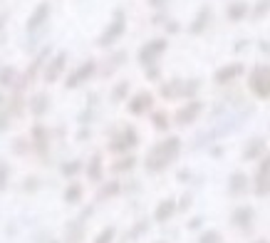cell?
Masks as SVG:
<instances>
[{
  "instance_id": "6da1fadb",
  "label": "cell",
  "mask_w": 270,
  "mask_h": 243,
  "mask_svg": "<svg viewBox=\"0 0 270 243\" xmlns=\"http://www.w3.org/2000/svg\"><path fill=\"white\" fill-rule=\"evenodd\" d=\"M253 112H255V107H245V109H240L238 114H226L223 119L216 124V127H211V129H206L204 134H198V137H196V144H193V147H204L206 142L211 144L213 139L228 137V134H231V132H236V129H238L240 124L248 119V117H250Z\"/></svg>"
},
{
  "instance_id": "7a4b0ae2",
  "label": "cell",
  "mask_w": 270,
  "mask_h": 243,
  "mask_svg": "<svg viewBox=\"0 0 270 243\" xmlns=\"http://www.w3.org/2000/svg\"><path fill=\"white\" fill-rule=\"evenodd\" d=\"M179 149H181L179 137H169L166 142L156 144V147L149 152V156H147V169H149V171H161V169H166L171 161H176Z\"/></svg>"
},
{
  "instance_id": "3957f363",
  "label": "cell",
  "mask_w": 270,
  "mask_h": 243,
  "mask_svg": "<svg viewBox=\"0 0 270 243\" xmlns=\"http://www.w3.org/2000/svg\"><path fill=\"white\" fill-rule=\"evenodd\" d=\"M248 87L258 99L270 97V65H255L248 75Z\"/></svg>"
},
{
  "instance_id": "277c9868",
  "label": "cell",
  "mask_w": 270,
  "mask_h": 243,
  "mask_svg": "<svg viewBox=\"0 0 270 243\" xmlns=\"http://www.w3.org/2000/svg\"><path fill=\"white\" fill-rule=\"evenodd\" d=\"M243 72H245V67H243L240 62H231V65H226V67L216 70L213 82H216V85H228V82H233L236 77H240Z\"/></svg>"
},
{
  "instance_id": "5b68a950",
  "label": "cell",
  "mask_w": 270,
  "mask_h": 243,
  "mask_svg": "<svg viewBox=\"0 0 270 243\" xmlns=\"http://www.w3.org/2000/svg\"><path fill=\"white\" fill-rule=\"evenodd\" d=\"M201 109H204V104L198 102V99H191L188 104H183L179 112H176V124H191V122H196V117L201 114Z\"/></svg>"
},
{
  "instance_id": "8992f818",
  "label": "cell",
  "mask_w": 270,
  "mask_h": 243,
  "mask_svg": "<svg viewBox=\"0 0 270 243\" xmlns=\"http://www.w3.org/2000/svg\"><path fill=\"white\" fill-rule=\"evenodd\" d=\"M164 50H166V40H151L149 45H144V47H142L139 60L144 62V65H154V60H156Z\"/></svg>"
},
{
  "instance_id": "52a82bcc",
  "label": "cell",
  "mask_w": 270,
  "mask_h": 243,
  "mask_svg": "<svg viewBox=\"0 0 270 243\" xmlns=\"http://www.w3.org/2000/svg\"><path fill=\"white\" fill-rule=\"evenodd\" d=\"M248 186H250V179L243 171H233L231 179H228V194L231 196H243L248 191Z\"/></svg>"
},
{
  "instance_id": "ba28073f",
  "label": "cell",
  "mask_w": 270,
  "mask_h": 243,
  "mask_svg": "<svg viewBox=\"0 0 270 243\" xmlns=\"http://www.w3.org/2000/svg\"><path fill=\"white\" fill-rule=\"evenodd\" d=\"M211 18H213V10H211L209 5H204L201 10H198V15H196V20L191 23V28H188V32L191 35H201V32L209 28V23H211Z\"/></svg>"
},
{
  "instance_id": "9c48e42d",
  "label": "cell",
  "mask_w": 270,
  "mask_h": 243,
  "mask_svg": "<svg viewBox=\"0 0 270 243\" xmlns=\"http://www.w3.org/2000/svg\"><path fill=\"white\" fill-rule=\"evenodd\" d=\"M253 216H255V211H253L250 206H238L236 211L231 213V223H233V226H238V228H250Z\"/></svg>"
},
{
  "instance_id": "30bf717a",
  "label": "cell",
  "mask_w": 270,
  "mask_h": 243,
  "mask_svg": "<svg viewBox=\"0 0 270 243\" xmlns=\"http://www.w3.org/2000/svg\"><path fill=\"white\" fill-rule=\"evenodd\" d=\"M226 18H228L231 23H240L243 18H248V3H243V0L228 3V8H226Z\"/></svg>"
},
{
  "instance_id": "8fae6325",
  "label": "cell",
  "mask_w": 270,
  "mask_h": 243,
  "mask_svg": "<svg viewBox=\"0 0 270 243\" xmlns=\"http://www.w3.org/2000/svg\"><path fill=\"white\" fill-rule=\"evenodd\" d=\"M151 102H154V97H151L149 92H139V94L129 102V112H131V114H142V112L151 109Z\"/></svg>"
},
{
  "instance_id": "7c38bea8",
  "label": "cell",
  "mask_w": 270,
  "mask_h": 243,
  "mask_svg": "<svg viewBox=\"0 0 270 243\" xmlns=\"http://www.w3.org/2000/svg\"><path fill=\"white\" fill-rule=\"evenodd\" d=\"M263 154H265V142H263L260 137H255V139L248 142V147H245V152H243V159H245V161H255V159H260Z\"/></svg>"
},
{
  "instance_id": "4fadbf2b",
  "label": "cell",
  "mask_w": 270,
  "mask_h": 243,
  "mask_svg": "<svg viewBox=\"0 0 270 243\" xmlns=\"http://www.w3.org/2000/svg\"><path fill=\"white\" fill-rule=\"evenodd\" d=\"M121 32H124V18H121V15H117V20H114V23L109 25V30L102 35L99 45H112V42H114V40L119 37Z\"/></svg>"
},
{
  "instance_id": "5bb4252c",
  "label": "cell",
  "mask_w": 270,
  "mask_h": 243,
  "mask_svg": "<svg viewBox=\"0 0 270 243\" xmlns=\"http://www.w3.org/2000/svg\"><path fill=\"white\" fill-rule=\"evenodd\" d=\"M253 191H255V196H260V199H265L270 196V174H255V181H253Z\"/></svg>"
},
{
  "instance_id": "9a60e30c",
  "label": "cell",
  "mask_w": 270,
  "mask_h": 243,
  "mask_svg": "<svg viewBox=\"0 0 270 243\" xmlns=\"http://www.w3.org/2000/svg\"><path fill=\"white\" fill-rule=\"evenodd\" d=\"M134 144H137V132L129 127V129H124V137L112 144V149H114V152H121V149H129V147H134Z\"/></svg>"
},
{
  "instance_id": "2e32d148",
  "label": "cell",
  "mask_w": 270,
  "mask_h": 243,
  "mask_svg": "<svg viewBox=\"0 0 270 243\" xmlns=\"http://www.w3.org/2000/svg\"><path fill=\"white\" fill-rule=\"evenodd\" d=\"M92 72H94V62L90 60L87 65H85V67H80V70H77V72H75V75L67 80V87H77L82 80H87V77H90Z\"/></svg>"
},
{
  "instance_id": "e0dca14e",
  "label": "cell",
  "mask_w": 270,
  "mask_h": 243,
  "mask_svg": "<svg viewBox=\"0 0 270 243\" xmlns=\"http://www.w3.org/2000/svg\"><path fill=\"white\" fill-rule=\"evenodd\" d=\"M174 213H176V204H174V199H166V201H161V204H159V209H156V221H169Z\"/></svg>"
},
{
  "instance_id": "ac0fdd59",
  "label": "cell",
  "mask_w": 270,
  "mask_h": 243,
  "mask_svg": "<svg viewBox=\"0 0 270 243\" xmlns=\"http://www.w3.org/2000/svg\"><path fill=\"white\" fill-rule=\"evenodd\" d=\"M47 15H50V5H47V3H42V5H40V8H37V10L32 13V18H30V23H28V28H30V30L40 28V25L45 23V18H47Z\"/></svg>"
},
{
  "instance_id": "d6986e66",
  "label": "cell",
  "mask_w": 270,
  "mask_h": 243,
  "mask_svg": "<svg viewBox=\"0 0 270 243\" xmlns=\"http://www.w3.org/2000/svg\"><path fill=\"white\" fill-rule=\"evenodd\" d=\"M62 67H64V55H57L52 65L47 67V82H52V80H57V75L62 72Z\"/></svg>"
},
{
  "instance_id": "ffe728a7",
  "label": "cell",
  "mask_w": 270,
  "mask_h": 243,
  "mask_svg": "<svg viewBox=\"0 0 270 243\" xmlns=\"http://www.w3.org/2000/svg\"><path fill=\"white\" fill-rule=\"evenodd\" d=\"M268 13H270V0H258L250 15H253V20H263Z\"/></svg>"
},
{
  "instance_id": "44dd1931",
  "label": "cell",
  "mask_w": 270,
  "mask_h": 243,
  "mask_svg": "<svg viewBox=\"0 0 270 243\" xmlns=\"http://www.w3.org/2000/svg\"><path fill=\"white\" fill-rule=\"evenodd\" d=\"M161 94H164V97H179L181 94V80H171L169 85H164V87H161Z\"/></svg>"
},
{
  "instance_id": "7402d4cb",
  "label": "cell",
  "mask_w": 270,
  "mask_h": 243,
  "mask_svg": "<svg viewBox=\"0 0 270 243\" xmlns=\"http://www.w3.org/2000/svg\"><path fill=\"white\" fill-rule=\"evenodd\" d=\"M198 90H201V82H198V80L181 82V94H183V97H193V94H196Z\"/></svg>"
},
{
  "instance_id": "603a6c76",
  "label": "cell",
  "mask_w": 270,
  "mask_h": 243,
  "mask_svg": "<svg viewBox=\"0 0 270 243\" xmlns=\"http://www.w3.org/2000/svg\"><path fill=\"white\" fill-rule=\"evenodd\" d=\"M45 109H47V97H45V94H37V97L32 99V112H35V114H42Z\"/></svg>"
},
{
  "instance_id": "cb8c5ba5",
  "label": "cell",
  "mask_w": 270,
  "mask_h": 243,
  "mask_svg": "<svg viewBox=\"0 0 270 243\" xmlns=\"http://www.w3.org/2000/svg\"><path fill=\"white\" fill-rule=\"evenodd\" d=\"M80 196H82V189H80L77 184H72V186L67 189V194H64V199H67L70 204H77V201H80Z\"/></svg>"
},
{
  "instance_id": "d4e9b609",
  "label": "cell",
  "mask_w": 270,
  "mask_h": 243,
  "mask_svg": "<svg viewBox=\"0 0 270 243\" xmlns=\"http://www.w3.org/2000/svg\"><path fill=\"white\" fill-rule=\"evenodd\" d=\"M198 243H221V233L218 231H204L198 236Z\"/></svg>"
},
{
  "instance_id": "484cf974",
  "label": "cell",
  "mask_w": 270,
  "mask_h": 243,
  "mask_svg": "<svg viewBox=\"0 0 270 243\" xmlns=\"http://www.w3.org/2000/svg\"><path fill=\"white\" fill-rule=\"evenodd\" d=\"M154 127L156 129H169V114L166 112H156L154 114Z\"/></svg>"
},
{
  "instance_id": "4316f807",
  "label": "cell",
  "mask_w": 270,
  "mask_h": 243,
  "mask_svg": "<svg viewBox=\"0 0 270 243\" xmlns=\"http://www.w3.org/2000/svg\"><path fill=\"white\" fill-rule=\"evenodd\" d=\"M87 174H90V179H99V174H102V166H99V156H94L92 159V164H90V169H87Z\"/></svg>"
},
{
  "instance_id": "83f0119b",
  "label": "cell",
  "mask_w": 270,
  "mask_h": 243,
  "mask_svg": "<svg viewBox=\"0 0 270 243\" xmlns=\"http://www.w3.org/2000/svg\"><path fill=\"white\" fill-rule=\"evenodd\" d=\"M112 238H114V228L109 226V228H104V231L99 233V238H97L94 243H112Z\"/></svg>"
},
{
  "instance_id": "f1b7e54d",
  "label": "cell",
  "mask_w": 270,
  "mask_h": 243,
  "mask_svg": "<svg viewBox=\"0 0 270 243\" xmlns=\"http://www.w3.org/2000/svg\"><path fill=\"white\" fill-rule=\"evenodd\" d=\"M258 171H260V174H270V152H268V154H263V156H260V164H258Z\"/></svg>"
},
{
  "instance_id": "f546056e",
  "label": "cell",
  "mask_w": 270,
  "mask_h": 243,
  "mask_svg": "<svg viewBox=\"0 0 270 243\" xmlns=\"http://www.w3.org/2000/svg\"><path fill=\"white\" fill-rule=\"evenodd\" d=\"M117 191H119V186H117V184H109V186H104V189L99 191V199H104V196H114Z\"/></svg>"
},
{
  "instance_id": "4dcf8cb0",
  "label": "cell",
  "mask_w": 270,
  "mask_h": 243,
  "mask_svg": "<svg viewBox=\"0 0 270 243\" xmlns=\"http://www.w3.org/2000/svg\"><path fill=\"white\" fill-rule=\"evenodd\" d=\"M126 90H129V82H121L119 87H117V90H114V94H112V97H114V99H117V102H119L121 97H124V94H126Z\"/></svg>"
},
{
  "instance_id": "1f68e13d",
  "label": "cell",
  "mask_w": 270,
  "mask_h": 243,
  "mask_svg": "<svg viewBox=\"0 0 270 243\" xmlns=\"http://www.w3.org/2000/svg\"><path fill=\"white\" fill-rule=\"evenodd\" d=\"M131 166H134V159L129 156V159H121V164H117L114 169H117V171H121V169H131Z\"/></svg>"
},
{
  "instance_id": "d6a6232c",
  "label": "cell",
  "mask_w": 270,
  "mask_h": 243,
  "mask_svg": "<svg viewBox=\"0 0 270 243\" xmlns=\"http://www.w3.org/2000/svg\"><path fill=\"white\" fill-rule=\"evenodd\" d=\"M13 75H15L13 70H3V75H0V82H3V85H10V80H13Z\"/></svg>"
},
{
  "instance_id": "836d02e7",
  "label": "cell",
  "mask_w": 270,
  "mask_h": 243,
  "mask_svg": "<svg viewBox=\"0 0 270 243\" xmlns=\"http://www.w3.org/2000/svg\"><path fill=\"white\" fill-rule=\"evenodd\" d=\"M77 169H80V164H77V161H72V164H67V166H64L62 171H64V174H75Z\"/></svg>"
},
{
  "instance_id": "e575fe53",
  "label": "cell",
  "mask_w": 270,
  "mask_h": 243,
  "mask_svg": "<svg viewBox=\"0 0 270 243\" xmlns=\"http://www.w3.org/2000/svg\"><path fill=\"white\" fill-rule=\"evenodd\" d=\"M201 223H204V218H191V221H188V228H201Z\"/></svg>"
},
{
  "instance_id": "d590c367",
  "label": "cell",
  "mask_w": 270,
  "mask_h": 243,
  "mask_svg": "<svg viewBox=\"0 0 270 243\" xmlns=\"http://www.w3.org/2000/svg\"><path fill=\"white\" fill-rule=\"evenodd\" d=\"M5 176H8V169H5V166L0 164V189L5 186Z\"/></svg>"
},
{
  "instance_id": "8d00e7d4",
  "label": "cell",
  "mask_w": 270,
  "mask_h": 243,
  "mask_svg": "<svg viewBox=\"0 0 270 243\" xmlns=\"http://www.w3.org/2000/svg\"><path fill=\"white\" fill-rule=\"evenodd\" d=\"M188 206H191V196L186 194V196L181 199V209H188Z\"/></svg>"
},
{
  "instance_id": "74e56055",
  "label": "cell",
  "mask_w": 270,
  "mask_h": 243,
  "mask_svg": "<svg viewBox=\"0 0 270 243\" xmlns=\"http://www.w3.org/2000/svg\"><path fill=\"white\" fill-rule=\"evenodd\" d=\"M151 5H154V8H161V5H166V3H169V0H149Z\"/></svg>"
},
{
  "instance_id": "f35d334b",
  "label": "cell",
  "mask_w": 270,
  "mask_h": 243,
  "mask_svg": "<svg viewBox=\"0 0 270 243\" xmlns=\"http://www.w3.org/2000/svg\"><path fill=\"white\" fill-rule=\"evenodd\" d=\"M147 75H149V77H154V80H156V77H159V70H156V67H151L149 72H147Z\"/></svg>"
},
{
  "instance_id": "ab89813d",
  "label": "cell",
  "mask_w": 270,
  "mask_h": 243,
  "mask_svg": "<svg viewBox=\"0 0 270 243\" xmlns=\"http://www.w3.org/2000/svg\"><path fill=\"white\" fill-rule=\"evenodd\" d=\"M260 50H263V52H268V55H270V42H260Z\"/></svg>"
},
{
  "instance_id": "60d3db41",
  "label": "cell",
  "mask_w": 270,
  "mask_h": 243,
  "mask_svg": "<svg viewBox=\"0 0 270 243\" xmlns=\"http://www.w3.org/2000/svg\"><path fill=\"white\" fill-rule=\"evenodd\" d=\"M166 30H169V32H176V30H179V25H176V23H171V25H166Z\"/></svg>"
},
{
  "instance_id": "b9f144b4",
  "label": "cell",
  "mask_w": 270,
  "mask_h": 243,
  "mask_svg": "<svg viewBox=\"0 0 270 243\" xmlns=\"http://www.w3.org/2000/svg\"><path fill=\"white\" fill-rule=\"evenodd\" d=\"M255 243H268V241H255Z\"/></svg>"
}]
</instances>
